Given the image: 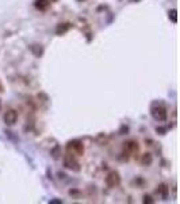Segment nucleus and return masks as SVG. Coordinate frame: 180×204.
<instances>
[{
    "mask_svg": "<svg viewBox=\"0 0 180 204\" xmlns=\"http://www.w3.org/2000/svg\"><path fill=\"white\" fill-rule=\"evenodd\" d=\"M150 114H152V117L155 118L156 121H165L167 120V109H165L162 105H156V106H152V109H150Z\"/></svg>",
    "mask_w": 180,
    "mask_h": 204,
    "instance_id": "f257e3e1",
    "label": "nucleus"
},
{
    "mask_svg": "<svg viewBox=\"0 0 180 204\" xmlns=\"http://www.w3.org/2000/svg\"><path fill=\"white\" fill-rule=\"evenodd\" d=\"M66 150H68V153L71 154V155H73V157L83 155V153H84V147H83V144H81L80 142H77V140L69 142V143H68V146H66Z\"/></svg>",
    "mask_w": 180,
    "mask_h": 204,
    "instance_id": "f03ea898",
    "label": "nucleus"
},
{
    "mask_svg": "<svg viewBox=\"0 0 180 204\" xmlns=\"http://www.w3.org/2000/svg\"><path fill=\"white\" fill-rule=\"evenodd\" d=\"M121 184V176L118 171H110L108 176L106 177V185L108 188H115Z\"/></svg>",
    "mask_w": 180,
    "mask_h": 204,
    "instance_id": "7ed1b4c3",
    "label": "nucleus"
},
{
    "mask_svg": "<svg viewBox=\"0 0 180 204\" xmlns=\"http://www.w3.org/2000/svg\"><path fill=\"white\" fill-rule=\"evenodd\" d=\"M64 165H65V167L72 169V170H75V171H79L80 170L79 162H77L76 159H75V157L71 155V154H68V155L65 157V159H64Z\"/></svg>",
    "mask_w": 180,
    "mask_h": 204,
    "instance_id": "20e7f679",
    "label": "nucleus"
},
{
    "mask_svg": "<svg viewBox=\"0 0 180 204\" xmlns=\"http://www.w3.org/2000/svg\"><path fill=\"white\" fill-rule=\"evenodd\" d=\"M18 121V112L14 109H10L4 113V122L7 125H14Z\"/></svg>",
    "mask_w": 180,
    "mask_h": 204,
    "instance_id": "39448f33",
    "label": "nucleus"
},
{
    "mask_svg": "<svg viewBox=\"0 0 180 204\" xmlns=\"http://www.w3.org/2000/svg\"><path fill=\"white\" fill-rule=\"evenodd\" d=\"M34 5H35V8H38V10L45 11L49 8L50 2H49V0H35V2H34Z\"/></svg>",
    "mask_w": 180,
    "mask_h": 204,
    "instance_id": "423d86ee",
    "label": "nucleus"
},
{
    "mask_svg": "<svg viewBox=\"0 0 180 204\" xmlns=\"http://www.w3.org/2000/svg\"><path fill=\"white\" fill-rule=\"evenodd\" d=\"M71 29V23H62V25H58L56 29V33L58 34V36H61V34L66 33V31Z\"/></svg>",
    "mask_w": 180,
    "mask_h": 204,
    "instance_id": "0eeeda50",
    "label": "nucleus"
},
{
    "mask_svg": "<svg viewBox=\"0 0 180 204\" xmlns=\"http://www.w3.org/2000/svg\"><path fill=\"white\" fill-rule=\"evenodd\" d=\"M125 150L126 151H135V150H138V146H137L135 142H127V143H125Z\"/></svg>",
    "mask_w": 180,
    "mask_h": 204,
    "instance_id": "6e6552de",
    "label": "nucleus"
},
{
    "mask_svg": "<svg viewBox=\"0 0 180 204\" xmlns=\"http://www.w3.org/2000/svg\"><path fill=\"white\" fill-rule=\"evenodd\" d=\"M152 155H150V154H144V155H142V159H141V163L144 166H148V165H150V163H152Z\"/></svg>",
    "mask_w": 180,
    "mask_h": 204,
    "instance_id": "1a4fd4ad",
    "label": "nucleus"
},
{
    "mask_svg": "<svg viewBox=\"0 0 180 204\" xmlns=\"http://www.w3.org/2000/svg\"><path fill=\"white\" fill-rule=\"evenodd\" d=\"M157 192H158V193H161V196L164 197V199H167V193H168V186L165 185V184H161V185L158 186Z\"/></svg>",
    "mask_w": 180,
    "mask_h": 204,
    "instance_id": "9d476101",
    "label": "nucleus"
},
{
    "mask_svg": "<svg viewBox=\"0 0 180 204\" xmlns=\"http://www.w3.org/2000/svg\"><path fill=\"white\" fill-rule=\"evenodd\" d=\"M168 16H169L171 20H172L173 23H176V22H178V11H176L175 8H173V10H171L169 12H168Z\"/></svg>",
    "mask_w": 180,
    "mask_h": 204,
    "instance_id": "9b49d317",
    "label": "nucleus"
},
{
    "mask_svg": "<svg viewBox=\"0 0 180 204\" xmlns=\"http://www.w3.org/2000/svg\"><path fill=\"white\" fill-rule=\"evenodd\" d=\"M144 203H153V199L150 196H148V195H145V196H144Z\"/></svg>",
    "mask_w": 180,
    "mask_h": 204,
    "instance_id": "f8f14e48",
    "label": "nucleus"
},
{
    "mask_svg": "<svg viewBox=\"0 0 180 204\" xmlns=\"http://www.w3.org/2000/svg\"><path fill=\"white\" fill-rule=\"evenodd\" d=\"M50 203H61V200H52Z\"/></svg>",
    "mask_w": 180,
    "mask_h": 204,
    "instance_id": "ddd939ff",
    "label": "nucleus"
},
{
    "mask_svg": "<svg viewBox=\"0 0 180 204\" xmlns=\"http://www.w3.org/2000/svg\"><path fill=\"white\" fill-rule=\"evenodd\" d=\"M0 91H3V84L0 83Z\"/></svg>",
    "mask_w": 180,
    "mask_h": 204,
    "instance_id": "4468645a",
    "label": "nucleus"
},
{
    "mask_svg": "<svg viewBox=\"0 0 180 204\" xmlns=\"http://www.w3.org/2000/svg\"><path fill=\"white\" fill-rule=\"evenodd\" d=\"M0 109H2V101H0Z\"/></svg>",
    "mask_w": 180,
    "mask_h": 204,
    "instance_id": "2eb2a0df",
    "label": "nucleus"
},
{
    "mask_svg": "<svg viewBox=\"0 0 180 204\" xmlns=\"http://www.w3.org/2000/svg\"><path fill=\"white\" fill-rule=\"evenodd\" d=\"M49 2H56V0H49Z\"/></svg>",
    "mask_w": 180,
    "mask_h": 204,
    "instance_id": "dca6fc26",
    "label": "nucleus"
},
{
    "mask_svg": "<svg viewBox=\"0 0 180 204\" xmlns=\"http://www.w3.org/2000/svg\"><path fill=\"white\" fill-rule=\"evenodd\" d=\"M79 2H83V0H79Z\"/></svg>",
    "mask_w": 180,
    "mask_h": 204,
    "instance_id": "f3484780",
    "label": "nucleus"
}]
</instances>
